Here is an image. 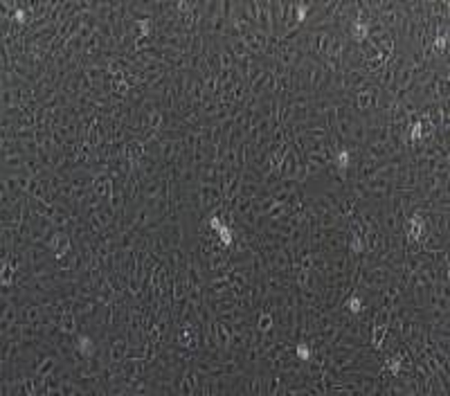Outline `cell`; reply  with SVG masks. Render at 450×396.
Wrapping results in <instances>:
<instances>
[{"label": "cell", "instance_id": "cell-6", "mask_svg": "<svg viewBox=\"0 0 450 396\" xmlns=\"http://www.w3.org/2000/svg\"><path fill=\"white\" fill-rule=\"evenodd\" d=\"M25 162H27V155H25V153H9V155H3V171L25 169Z\"/></svg>", "mask_w": 450, "mask_h": 396}, {"label": "cell", "instance_id": "cell-1", "mask_svg": "<svg viewBox=\"0 0 450 396\" xmlns=\"http://www.w3.org/2000/svg\"><path fill=\"white\" fill-rule=\"evenodd\" d=\"M198 185H218L221 187V167L218 162H203L196 167Z\"/></svg>", "mask_w": 450, "mask_h": 396}, {"label": "cell", "instance_id": "cell-9", "mask_svg": "<svg viewBox=\"0 0 450 396\" xmlns=\"http://www.w3.org/2000/svg\"><path fill=\"white\" fill-rule=\"evenodd\" d=\"M264 182H248V180H241V187H239V196H245V198H254L261 191Z\"/></svg>", "mask_w": 450, "mask_h": 396}, {"label": "cell", "instance_id": "cell-4", "mask_svg": "<svg viewBox=\"0 0 450 396\" xmlns=\"http://www.w3.org/2000/svg\"><path fill=\"white\" fill-rule=\"evenodd\" d=\"M297 158H300V155H297L293 149L286 151L284 160H281V164H279L281 178H295V174H297Z\"/></svg>", "mask_w": 450, "mask_h": 396}, {"label": "cell", "instance_id": "cell-14", "mask_svg": "<svg viewBox=\"0 0 450 396\" xmlns=\"http://www.w3.org/2000/svg\"><path fill=\"white\" fill-rule=\"evenodd\" d=\"M281 180H284V178H281V174H279V169H273V171H268V174H266V176H264V187H268V189H270V191H273V189H275V187H277V185H279V182H281Z\"/></svg>", "mask_w": 450, "mask_h": 396}, {"label": "cell", "instance_id": "cell-5", "mask_svg": "<svg viewBox=\"0 0 450 396\" xmlns=\"http://www.w3.org/2000/svg\"><path fill=\"white\" fill-rule=\"evenodd\" d=\"M363 153L369 155V158H374V160H385L387 155H392L394 151H392V147L387 142H374V144H365Z\"/></svg>", "mask_w": 450, "mask_h": 396}, {"label": "cell", "instance_id": "cell-7", "mask_svg": "<svg viewBox=\"0 0 450 396\" xmlns=\"http://www.w3.org/2000/svg\"><path fill=\"white\" fill-rule=\"evenodd\" d=\"M59 329L63 333H77L79 331V326H77V315L72 313V311H68V313H61L59 315Z\"/></svg>", "mask_w": 450, "mask_h": 396}, {"label": "cell", "instance_id": "cell-15", "mask_svg": "<svg viewBox=\"0 0 450 396\" xmlns=\"http://www.w3.org/2000/svg\"><path fill=\"white\" fill-rule=\"evenodd\" d=\"M365 187H367V189H387V187H392V180L378 178V176H371V178L365 180Z\"/></svg>", "mask_w": 450, "mask_h": 396}, {"label": "cell", "instance_id": "cell-13", "mask_svg": "<svg viewBox=\"0 0 450 396\" xmlns=\"http://www.w3.org/2000/svg\"><path fill=\"white\" fill-rule=\"evenodd\" d=\"M18 198L12 194V191L7 189L5 185H0V210H5V207H12L14 203H16Z\"/></svg>", "mask_w": 450, "mask_h": 396}, {"label": "cell", "instance_id": "cell-10", "mask_svg": "<svg viewBox=\"0 0 450 396\" xmlns=\"http://www.w3.org/2000/svg\"><path fill=\"white\" fill-rule=\"evenodd\" d=\"M61 383H63V378H61L56 372L48 374V376H45V385H48V396H50V394H59V392H61Z\"/></svg>", "mask_w": 450, "mask_h": 396}, {"label": "cell", "instance_id": "cell-2", "mask_svg": "<svg viewBox=\"0 0 450 396\" xmlns=\"http://www.w3.org/2000/svg\"><path fill=\"white\" fill-rule=\"evenodd\" d=\"M187 261H189V252H187L185 246H171V250L165 257V263L171 273H176V270H180V268H187Z\"/></svg>", "mask_w": 450, "mask_h": 396}, {"label": "cell", "instance_id": "cell-12", "mask_svg": "<svg viewBox=\"0 0 450 396\" xmlns=\"http://www.w3.org/2000/svg\"><path fill=\"white\" fill-rule=\"evenodd\" d=\"M286 102H288V106H311V104H313V95L300 92V95H291Z\"/></svg>", "mask_w": 450, "mask_h": 396}, {"label": "cell", "instance_id": "cell-8", "mask_svg": "<svg viewBox=\"0 0 450 396\" xmlns=\"http://www.w3.org/2000/svg\"><path fill=\"white\" fill-rule=\"evenodd\" d=\"M48 169V167H43V162H41L36 155H27V162H25V171H27L29 178H34V176L43 174V171Z\"/></svg>", "mask_w": 450, "mask_h": 396}, {"label": "cell", "instance_id": "cell-3", "mask_svg": "<svg viewBox=\"0 0 450 396\" xmlns=\"http://www.w3.org/2000/svg\"><path fill=\"white\" fill-rule=\"evenodd\" d=\"M201 187V198H203V207L207 210H212V207H216L218 203H223V191L218 185H198Z\"/></svg>", "mask_w": 450, "mask_h": 396}, {"label": "cell", "instance_id": "cell-11", "mask_svg": "<svg viewBox=\"0 0 450 396\" xmlns=\"http://www.w3.org/2000/svg\"><path fill=\"white\" fill-rule=\"evenodd\" d=\"M61 396H72V394H83V387L77 380H63L61 383Z\"/></svg>", "mask_w": 450, "mask_h": 396}]
</instances>
